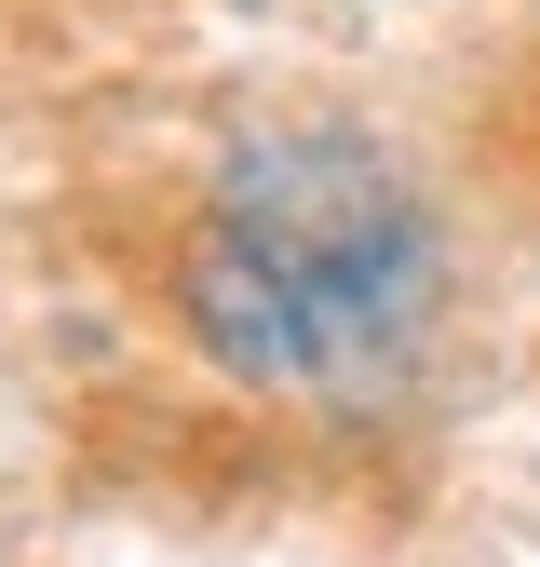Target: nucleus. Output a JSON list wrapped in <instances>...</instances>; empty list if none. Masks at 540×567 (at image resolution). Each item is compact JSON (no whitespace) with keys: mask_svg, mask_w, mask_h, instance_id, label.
Here are the masks:
<instances>
[{"mask_svg":"<svg viewBox=\"0 0 540 567\" xmlns=\"http://www.w3.org/2000/svg\"><path fill=\"white\" fill-rule=\"evenodd\" d=\"M189 311L217 365L298 405H378L433 324V230L365 135H270L230 163L189 244Z\"/></svg>","mask_w":540,"mask_h":567,"instance_id":"1","label":"nucleus"}]
</instances>
